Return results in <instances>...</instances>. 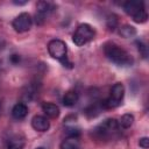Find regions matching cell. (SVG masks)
Instances as JSON below:
<instances>
[{
    "label": "cell",
    "mask_w": 149,
    "mask_h": 149,
    "mask_svg": "<svg viewBox=\"0 0 149 149\" xmlns=\"http://www.w3.org/2000/svg\"><path fill=\"white\" fill-rule=\"evenodd\" d=\"M28 114V107L26 104L23 102H17L14 105L13 109H12V115L14 119L16 120H21L23 118H26V115Z\"/></svg>",
    "instance_id": "obj_10"
},
{
    "label": "cell",
    "mask_w": 149,
    "mask_h": 149,
    "mask_svg": "<svg viewBox=\"0 0 149 149\" xmlns=\"http://www.w3.org/2000/svg\"><path fill=\"white\" fill-rule=\"evenodd\" d=\"M10 62L14 63V64L19 63V62H20V56H19V55H12V56H10Z\"/></svg>",
    "instance_id": "obj_22"
},
{
    "label": "cell",
    "mask_w": 149,
    "mask_h": 149,
    "mask_svg": "<svg viewBox=\"0 0 149 149\" xmlns=\"http://www.w3.org/2000/svg\"><path fill=\"white\" fill-rule=\"evenodd\" d=\"M136 45H137V49H139V52L141 54V56L143 58H147V56H148V48H147V45L142 41H136Z\"/></svg>",
    "instance_id": "obj_18"
},
{
    "label": "cell",
    "mask_w": 149,
    "mask_h": 149,
    "mask_svg": "<svg viewBox=\"0 0 149 149\" xmlns=\"http://www.w3.org/2000/svg\"><path fill=\"white\" fill-rule=\"evenodd\" d=\"M104 52H105V56L112 63L119 66H128L133 64V58L130 57V55L115 43H112V42L106 43L104 47Z\"/></svg>",
    "instance_id": "obj_1"
},
{
    "label": "cell",
    "mask_w": 149,
    "mask_h": 149,
    "mask_svg": "<svg viewBox=\"0 0 149 149\" xmlns=\"http://www.w3.org/2000/svg\"><path fill=\"white\" fill-rule=\"evenodd\" d=\"M0 111H1V102H0Z\"/></svg>",
    "instance_id": "obj_26"
},
{
    "label": "cell",
    "mask_w": 149,
    "mask_h": 149,
    "mask_svg": "<svg viewBox=\"0 0 149 149\" xmlns=\"http://www.w3.org/2000/svg\"><path fill=\"white\" fill-rule=\"evenodd\" d=\"M31 127L37 132H47L50 127V122L43 115H35L31 119Z\"/></svg>",
    "instance_id": "obj_9"
},
{
    "label": "cell",
    "mask_w": 149,
    "mask_h": 149,
    "mask_svg": "<svg viewBox=\"0 0 149 149\" xmlns=\"http://www.w3.org/2000/svg\"><path fill=\"white\" fill-rule=\"evenodd\" d=\"M119 34L123 38H130L136 35V29L130 24H123L119 28Z\"/></svg>",
    "instance_id": "obj_15"
},
{
    "label": "cell",
    "mask_w": 149,
    "mask_h": 149,
    "mask_svg": "<svg viewBox=\"0 0 149 149\" xmlns=\"http://www.w3.org/2000/svg\"><path fill=\"white\" fill-rule=\"evenodd\" d=\"M47 48H48L49 55L52 58L59 61L64 66L71 68L72 64L68 61V57H66V55H68V48H66L65 42H63L62 40H58V38L51 40L48 43V47Z\"/></svg>",
    "instance_id": "obj_3"
},
{
    "label": "cell",
    "mask_w": 149,
    "mask_h": 149,
    "mask_svg": "<svg viewBox=\"0 0 149 149\" xmlns=\"http://www.w3.org/2000/svg\"><path fill=\"white\" fill-rule=\"evenodd\" d=\"M33 24V19L28 13H21L19 14L12 22V26L15 31L17 33H24L30 29Z\"/></svg>",
    "instance_id": "obj_6"
},
{
    "label": "cell",
    "mask_w": 149,
    "mask_h": 149,
    "mask_svg": "<svg viewBox=\"0 0 149 149\" xmlns=\"http://www.w3.org/2000/svg\"><path fill=\"white\" fill-rule=\"evenodd\" d=\"M78 93L76 91H68L63 97V105L66 107H72L78 102Z\"/></svg>",
    "instance_id": "obj_14"
},
{
    "label": "cell",
    "mask_w": 149,
    "mask_h": 149,
    "mask_svg": "<svg viewBox=\"0 0 149 149\" xmlns=\"http://www.w3.org/2000/svg\"><path fill=\"white\" fill-rule=\"evenodd\" d=\"M36 149H44V148H42V147H38V148H36Z\"/></svg>",
    "instance_id": "obj_25"
},
{
    "label": "cell",
    "mask_w": 149,
    "mask_h": 149,
    "mask_svg": "<svg viewBox=\"0 0 149 149\" xmlns=\"http://www.w3.org/2000/svg\"><path fill=\"white\" fill-rule=\"evenodd\" d=\"M125 95V87L121 83H116L112 86L111 92H109V97L107 99H105L104 101H101V106L102 108H115L118 107Z\"/></svg>",
    "instance_id": "obj_5"
},
{
    "label": "cell",
    "mask_w": 149,
    "mask_h": 149,
    "mask_svg": "<svg viewBox=\"0 0 149 149\" xmlns=\"http://www.w3.org/2000/svg\"><path fill=\"white\" fill-rule=\"evenodd\" d=\"M3 45H5V42H3L2 40H1V41H0V50H1L2 48H3Z\"/></svg>",
    "instance_id": "obj_24"
},
{
    "label": "cell",
    "mask_w": 149,
    "mask_h": 149,
    "mask_svg": "<svg viewBox=\"0 0 149 149\" xmlns=\"http://www.w3.org/2000/svg\"><path fill=\"white\" fill-rule=\"evenodd\" d=\"M133 122H134V115L130 114V113H126V114H123V115L120 118V120H119L118 123H119L120 127L127 129V128L132 127Z\"/></svg>",
    "instance_id": "obj_16"
},
{
    "label": "cell",
    "mask_w": 149,
    "mask_h": 149,
    "mask_svg": "<svg viewBox=\"0 0 149 149\" xmlns=\"http://www.w3.org/2000/svg\"><path fill=\"white\" fill-rule=\"evenodd\" d=\"M36 9H37L36 15H35L36 23L42 24L47 20V17L51 14V12L54 10V5L48 1H38L36 5Z\"/></svg>",
    "instance_id": "obj_7"
},
{
    "label": "cell",
    "mask_w": 149,
    "mask_h": 149,
    "mask_svg": "<svg viewBox=\"0 0 149 149\" xmlns=\"http://www.w3.org/2000/svg\"><path fill=\"white\" fill-rule=\"evenodd\" d=\"M95 36V30L87 23H81L77 27L76 31L72 35V41L76 45L81 47L90 41H92Z\"/></svg>",
    "instance_id": "obj_4"
},
{
    "label": "cell",
    "mask_w": 149,
    "mask_h": 149,
    "mask_svg": "<svg viewBox=\"0 0 149 149\" xmlns=\"http://www.w3.org/2000/svg\"><path fill=\"white\" fill-rule=\"evenodd\" d=\"M42 111L44 112V114L49 118H57L59 115V107L54 104V102H44L42 105Z\"/></svg>",
    "instance_id": "obj_12"
},
{
    "label": "cell",
    "mask_w": 149,
    "mask_h": 149,
    "mask_svg": "<svg viewBox=\"0 0 149 149\" xmlns=\"http://www.w3.org/2000/svg\"><path fill=\"white\" fill-rule=\"evenodd\" d=\"M119 127L120 126L115 119H106L93 129L92 134L97 140H111L118 135Z\"/></svg>",
    "instance_id": "obj_2"
},
{
    "label": "cell",
    "mask_w": 149,
    "mask_h": 149,
    "mask_svg": "<svg viewBox=\"0 0 149 149\" xmlns=\"http://www.w3.org/2000/svg\"><path fill=\"white\" fill-rule=\"evenodd\" d=\"M80 142L77 136H68L61 143V149H79Z\"/></svg>",
    "instance_id": "obj_13"
},
{
    "label": "cell",
    "mask_w": 149,
    "mask_h": 149,
    "mask_svg": "<svg viewBox=\"0 0 149 149\" xmlns=\"http://www.w3.org/2000/svg\"><path fill=\"white\" fill-rule=\"evenodd\" d=\"M36 93H37V88H36V86L34 85V84H29L27 87H26V91H23V94H22V97H23V99L24 100H33L34 99V97L36 95Z\"/></svg>",
    "instance_id": "obj_17"
},
{
    "label": "cell",
    "mask_w": 149,
    "mask_h": 149,
    "mask_svg": "<svg viewBox=\"0 0 149 149\" xmlns=\"http://www.w3.org/2000/svg\"><path fill=\"white\" fill-rule=\"evenodd\" d=\"M118 26V19L115 15H111L108 19H107V27L109 30H114Z\"/></svg>",
    "instance_id": "obj_19"
},
{
    "label": "cell",
    "mask_w": 149,
    "mask_h": 149,
    "mask_svg": "<svg viewBox=\"0 0 149 149\" xmlns=\"http://www.w3.org/2000/svg\"><path fill=\"white\" fill-rule=\"evenodd\" d=\"M26 144V139L22 135H14L8 140L7 149H23Z\"/></svg>",
    "instance_id": "obj_11"
},
{
    "label": "cell",
    "mask_w": 149,
    "mask_h": 149,
    "mask_svg": "<svg viewBox=\"0 0 149 149\" xmlns=\"http://www.w3.org/2000/svg\"><path fill=\"white\" fill-rule=\"evenodd\" d=\"M123 9L129 16L134 17L137 14H140L142 10H144V2L139 1V0H129L125 2Z\"/></svg>",
    "instance_id": "obj_8"
},
{
    "label": "cell",
    "mask_w": 149,
    "mask_h": 149,
    "mask_svg": "<svg viewBox=\"0 0 149 149\" xmlns=\"http://www.w3.org/2000/svg\"><path fill=\"white\" fill-rule=\"evenodd\" d=\"M15 5H19V6H22V5H26L27 3V1H16V0H14L13 1Z\"/></svg>",
    "instance_id": "obj_23"
},
{
    "label": "cell",
    "mask_w": 149,
    "mask_h": 149,
    "mask_svg": "<svg viewBox=\"0 0 149 149\" xmlns=\"http://www.w3.org/2000/svg\"><path fill=\"white\" fill-rule=\"evenodd\" d=\"M77 121V116L76 115H69L66 118H64V123L68 126V127H71V126H74V122Z\"/></svg>",
    "instance_id": "obj_20"
},
{
    "label": "cell",
    "mask_w": 149,
    "mask_h": 149,
    "mask_svg": "<svg viewBox=\"0 0 149 149\" xmlns=\"http://www.w3.org/2000/svg\"><path fill=\"white\" fill-rule=\"evenodd\" d=\"M139 146L143 149H148L149 148V139L148 137H141L139 141Z\"/></svg>",
    "instance_id": "obj_21"
}]
</instances>
